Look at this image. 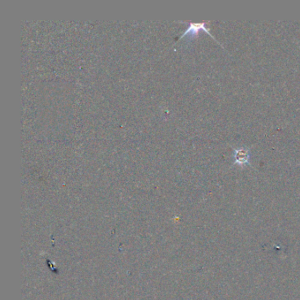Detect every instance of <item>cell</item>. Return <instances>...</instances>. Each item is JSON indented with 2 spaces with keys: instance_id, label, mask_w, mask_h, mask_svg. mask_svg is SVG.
Wrapping results in <instances>:
<instances>
[{
  "instance_id": "2",
  "label": "cell",
  "mask_w": 300,
  "mask_h": 300,
  "mask_svg": "<svg viewBox=\"0 0 300 300\" xmlns=\"http://www.w3.org/2000/svg\"><path fill=\"white\" fill-rule=\"evenodd\" d=\"M250 160V150L248 147H238L233 148V161L234 164L240 166L249 165Z\"/></svg>"
},
{
  "instance_id": "1",
  "label": "cell",
  "mask_w": 300,
  "mask_h": 300,
  "mask_svg": "<svg viewBox=\"0 0 300 300\" xmlns=\"http://www.w3.org/2000/svg\"><path fill=\"white\" fill-rule=\"evenodd\" d=\"M183 22V21H180ZM188 24V26L187 30L184 32L182 35L180 36V39L183 37L194 38L198 36L200 31H204L205 33L209 34L210 36L213 38L214 40H216V38L214 37L212 34H210V28L208 27V24L210 22H202V23H194V22H183ZM217 41V40H216ZM219 43V42H218Z\"/></svg>"
}]
</instances>
